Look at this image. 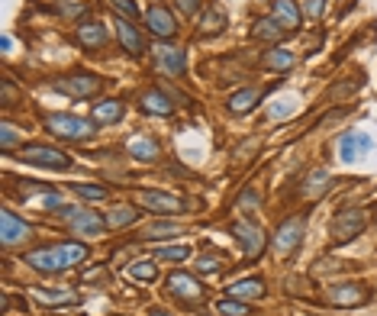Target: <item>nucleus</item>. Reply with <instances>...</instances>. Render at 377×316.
<instances>
[{
    "label": "nucleus",
    "mask_w": 377,
    "mask_h": 316,
    "mask_svg": "<svg viewBox=\"0 0 377 316\" xmlns=\"http://www.w3.org/2000/svg\"><path fill=\"white\" fill-rule=\"evenodd\" d=\"M87 258V245L84 242H62V245H46L26 255L29 268L42 271V274H62V271L75 268Z\"/></svg>",
    "instance_id": "1"
},
{
    "label": "nucleus",
    "mask_w": 377,
    "mask_h": 316,
    "mask_svg": "<svg viewBox=\"0 0 377 316\" xmlns=\"http://www.w3.org/2000/svg\"><path fill=\"white\" fill-rule=\"evenodd\" d=\"M46 130L52 136H58V139L84 142L94 136V123L81 120V116H71V113H52V116H46Z\"/></svg>",
    "instance_id": "2"
},
{
    "label": "nucleus",
    "mask_w": 377,
    "mask_h": 316,
    "mask_svg": "<svg viewBox=\"0 0 377 316\" xmlns=\"http://www.w3.org/2000/svg\"><path fill=\"white\" fill-rule=\"evenodd\" d=\"M365 213L361 210H342V213H335V220L329 223V236L335 245H345V242H351L355 236L365 229Z\"/></svg>",
    "instance_id": "3"
},
{
    "label": "nucleus",
    "mask_w": 377,
    "mask_h": 316,
    "mask_svg": "<svg viewBox=\"0 0 377 316\" xmlns=\"http://www.w3.org/2000/svg\"><path fill=\"white\" fill-rule=\"evenodd\" d=\"M19 158L26 165H39V168H55V171H65L71 165V158L65 155L62 149H48V146H26L19 149Z\"/></svg>",
    "instance_id": "4"
},
{
    "label": "nucleus",
    "mask_w": 377,
    "mask_h": 316,
    "mask_svg": "<svg viewBox=\"0 0 377 316\" xmlns=\"http://www.w3.org/2000/svg\"><path fill=\"white\" fill-rule=\"evenodd\" d=\"M303 229H306V216H291V220H284L277 226V233H274V252L277 255H291L303 239Z\"/></svg>",
    "instance_id": "5"
},
{
    "label": "nucleus",
    "mask_w": 377,
    "mask_h": 316,
    "mask_svg": "<svg viewBox=\"0 0 377 316\" xmlns=\"http://www.w3.org/2000/svg\"><path fill=\"white\" fill-rule=\"evenodd\" d=\"M58 94H68V97H94L97 91H100V78L94 75H68V78H58L55 84H52Z\"/></svg>",
    "instance_id": "6"
},
{
    "label": "nucleus",
    "mask_w": 377,
    "mask_h": 316,
    "mask_svg": "<svg viewBox=\"0 0 377 316\" xmlns=\"http://www.w3.org/2000/svg\"><path fill=\"white\" fill-rule=\"evenodd\" d=\"M58 213L71 223V229H75L77 236H100V229L107 226V220H100V216L91 213V210H71V207H62Z\"/></svg>",
    "instance_id": "7"
},
{
    "label": "nucleus",
    "mask_w": 377,
    "mask_h": 316,
    "mask_svg": "<svg viewBox=\"0 0 377 316\" xmlns=\"http://www.w3.org/2000/svg\"><path fill=\"white\" fill-rule=\"evenodd\" d=\"M371 297V290L358 281H345V284H332L329 288V300L335 307H358L365 300Z\"/></svg>",
    "instance_id": "8"
},
{
    "label": "nucleus",
    "mask_w": 377,
    "mask_h": 316,
    "mask_svg": "<svg viewBox=\"0 0 377 316\" xmlns=\"http://www.w3.org/2000/svg\"><path fill=\"white\" fill-rule=\"evenodd\" d=\"M232 236L242 242V252H246L248 258H258V255L264 252V233L255 223H248V220L232 223Z\"/></svg>",
    "instance_id": "9"
},
{
    "label": "nucleus",
    "mask_w": 377,
    "mask_h": 316,
    "mask_svg": "<svg viewBox=\"0 0 377 316\" xmlns=\"http://www.w3.org/2000/svg\"><path fill=\"white\" fill-rule=\"evenodd\" d=\"M139 204L149 207L151 213H181L184 200L174 194H161V191H139Z\"/></svg>",
    "instance_id": "10"
},
{
    "label": "nucleus",
    "mask_w": 377,
    "mask_h": 316,
    "mask_svg": "<svg viewBox=\"0 0 377 316\" xmlns=\"http://www.w3.org/2000/svg\"><path fill=\"white\" fill-rule=\"evenodd\" d=\"M371 149H374V139H371V136H365V132H345V136L339 139L342 161H355V158L368 155Z\"/></svg>",
    "instance_id": "11"
},
{
    "label": "nucleus",
    "mask_w": 377,
    "mask_h": 316,
    "mask_svg": "<svg viewBox=\"0 0 377 316\" xmlns=\"http://www.w3.org/2000/svg\"><path fill=\"white\" fill-rule=\"evenodd\" d=\"M168 288L174 297L187 300V304H197V300H203V288L197 284V278H190V274H184V271H174L168 278Z\"/></svg>",
    "instance_id": "12"
},
{
    "label": "nucleus",
    "mask_w": 377,
    "mask_h": 316,
    "mask_svg": "<svg viewBox=\"0 0 377 316\" xmlns=\"http://www.w3.org/2000/svg\"><path fill=\"white\" fill-rule=\"evenodd\" d=\"M0 239H3V245H17V242L29 239V226L17 220L10 210H3L0 213Z\"/></svg>",
    "instance_id": "13"
},
{
    "label": "nucleus",
    "mask_w": 377,
    "mask_h": 316,
    "mask_svg": "<svg viewBox=\"0 0 377 316\" xmlns=\"http://www.w3.org/2000/svg\"><path fill=\"white\" fill-rule=\"evenodd\" d=\"M145 23H149V29L158 39H171L178 33V23H174V17H171L165 7H151L149 13H145Z\"/></svg>",
    "instance_id": "14"
},
{
    "label": "nucleus",
    "mask_w": 377,
    "mask_h": 316,
    "mask_svg": "<svg viewBox=\"0 0 377 316\" xmlns=\"http://www.w3.org/2000/svg\"><path fill=\"white\" fill-rule=\"evenodd\" d=\"M139 103H142V110H145V113H155V116H171V110H174L171 97H165L158 87H151V91L142 94Z\"/></svg>",
    "instance_id": "15"
},
{
    "label": "nucleus",
    "mask_w": 377,
    "mask_h": 316,
    "mask_svg": "<svg viewBox=\"0 0 377 316\" xmlns=\"http://www.w3.org/2000/svg\"><path fill=\"white\" fill-rule=\"evenodd\" d=\"M329 184H332L329 171H326V168H316V171H310V175H306V181H303V187H300V194L306 197V200H316V197L326 194V187H329Z\"/></svg>",
    "instance_id": "16"
},
{
    "label": "nucleus",
    "mask_w": 377,
    "mask_h": 316,
    "mask_svg": "<svg viewBox=\"0 0 377 316\" xmlns=\"http://www.w3.org/2000/svg\"><path fill=\"white\" fill-rule=\"evenodd\" d=\"M229 297H236V300H261L264 297V281L258 278H242L236 281V284H229Z\"/></svg>",
    "instance_id": "17"
},
{
    "label": "nucleus",
    "mask_w": 377,
    "mask_h": 316,
    "mask_svg": "<svg viewBox=\"0 0 377 316\" xmlns=\"http://www.w3.org/2000/svg\"><path fill=\"white\" fill-rule=\"evenodd\" d=\"M116 36H120V42H123V49L126 52H129V55H142V36L139 33H136V26H132L129 19H116Z\"/></svg>",
    "instance_id": "18"
},
{
    "label": "nucleus",
    "mask_w": 377,
    "mask_h": 316,
    "mask_svg": "<svg viewBox=\"0 0 377 316\" xmlns=\"http://www.w3.org/2000/svg\"><path fill=\"white\" fill-rule=\"evenodd\" d=\"M274 19H277L284 29L293 33V29L300 26V10H297L293 0H274Z\"/></svg>",
    "instance_id": "19"
},
{
    "label": "nucleus",
    "mask_w": 377,
    "mask_h": 316,
    "mask_svg": "<svg viewBox=\"0 0 377 316\" xmlns=\"http://www.w3.org/2000/svg\"><path fill=\"white\" fill-rule=\"evenodd\" d=\"M158 65L165 68L168 75H181V71L187 68V58H184V52H181V49L161 46V49H158Z\"/></svg>",
    "instance_id": "20"
},
{
    "label": "nucleus",
    "mask_w": 377,
    "mask_h": 316,
    "mask_svg": "<svg viewBox=\"0 0 377 316\" xmlns=\"http://www.w3.org/2000/svg\"><path fill=\"white\" fill-rule=\"evenodd\" d=\"M126 107L120 100H100L94 107V123H100V126H107V123H120L123 120Z\"/></svg>",
    "instance_id": "21"
},
{
    "label": "nucleus",
    "mask_w": 377,
    "mask_h": 316,
    "mask_svg": "<svg viewBox=\"0 0 377 316\" xmlns=\"http://www.w3.org/2000/svg\"><path fill=\"white\" fill-rule=\"evenodd\" d=\"M77 39H81V46L87 49H100L107 42V29L100 23H81L77 26Z\"/></svg>",
    "instance_id": "22"
},
{
    "label": "nucleus",
    "mask_w": 377,
    "mask_h": 316,
    "mask_svg": "<svg viewBox=\"0 0 377 316\" xmlns=\"http://www.w3.org/2000/svg\"><path fill=\"white\" fill-rule=\"evenodd\" d=\"M284 33H287V29H284L274 17H271V19H255V23H252V36H255V39H268V42H277Z\"/></svg>",
    "instance_id": "23"
},
{
    "label": "nucleus",
    "mask_w": 377,
    "mask_h": 316,
    "mask_svg": "<svg viewBox=\"0 0 377 316\" xmlns=\"http://www.w3.org/2000/svg\"><path fill=\"white\" fill-rule=\"evenodd\" d=\"M258 100H261V94L255 91V87H246V91H239L229 97V110L232 113H248L252 107H258Z\"/></svg>",
    "instance_id": "24"
},
{
    "label": "nucleus",
    "mask_w": 377,
    "mask_h": 316,
    "mask_svg": "<svg viewBox=\"0 0 377 316\" xmlns=\"http://www.w3.org/2000/svg\"><path fill=\"white\" fill-rule=\"evenodd\" d=\"M264 68H271V71H291L293 55L287 49H271V52H264Z\"/></svg>",
    "instance_id": "25"
},
{
    "label": "nucleus",
    "mask_w": 377,
    "mask_h": 316,
    "mask_svg": "<svg viewBox=\"0 0 377 316\" xmlns=\"http://www.w3.org/2000/svg\"><path fill=\"white\" fill-rule=\"evenodd\" d=\"M139 220V210H132V207H116L113 213L107 216V226H113V229H123V226H132Z\"/></svg>",
    "instance_id": "26"
},
{
    "label": "nucleus",
    "mask_w": 377,
    "mask_h": 316,
    "mask_svg": "<svg viewBox=\"0 0 377 316\" xmlns=\"http://www.w3.org/2000/svg\"><path fill=\"white\" fill-rule=\"evenodd\" d=\"M129 155L139 158V161H151V158H158V146L151 139H136L129 142Z\"/></svg>",
    "instance_id": "27"
},
{
    "label": "nucleus",
    "mask_w": 377,
    "mask_h": 316,
    "mask_svg": "<svg viewBox=\"0 0 377 316\" xmlns=\"http://www.w3.org/2000/svg\"><path fill=\"white\" fill-rule=\"evenodd\" d=\"M217 313L223 316H252V310H248L246 300H236V297H226L217 304Z\"/></svg>",
    "instance_id": "28"
},
{
    "label": "nucleus",
    "mask_w": 377,
    "mask_h": 316,
    "mask_svg": "<svg viewBox=\"0 0 377 316\" xmlns=\"http://www.w3.org/2000/svg\"><path fill=\"white\" fill-rule=\"evenodd\" d=\"M36 300H42V304H71V300H75V290H42V288H36Z\"/></svg>",
    "instance_id": "29"
},
{
    "label": "nucleus",
    "mask_w": 377,
    "mask_h": 316,
    "mask_svg": "<svg viewBox=\"0 0 377 316\" xmlns=\"http://www.w3.org/2000/svg\"><path fill=\"white\" fill-rule=\"evenodd\" d=\"M190 255L187 245H171V249H155V261H184Z\"/></svg>",
    "instance_id": "30"
},
{
    "label": "nucleus",
    "mask_w": 377,
    "mask_h": 316,
    "mask_svg": "<svg viewBox=\"0 0 377 316\" xmlns=\"http://www.w3.org/2000/svg\"><path fill=\"white\" fill-rule=\"evenodd\" d=\"M223 26H226V17H223V13H217V10H207V13H203V19H200V29H203V33H219Z\"/></svg>",
    "instance_id": "31"
},
{
    "label": "nucleus",
    "mask_w": 377,
    "mask_h": 316,
    "mask_svg": "<svg viewBox=\"0 0 377 316\" xmlns=\"http://www.w3.org/2000/svg\"><path fill=\"white\" fill-rule=\"evenodd\" d=\"M165 236H178V226L174 223H151L145 233H142V239H165Z\"/></svg>",
    "instance_id": "32"
},
{
    "label": "nucleus",
    "mask_w": 377,
    "mask_h": 316,
    "mask_svg": "<svg viewBox=\"0 0 377 316\" xmlns=\"http://www.w3.org/2000/svg\"><path fill=\"white\" fill-rule=\"evenodd\" d=\"M129 274L132 278H139V281H155L158 278V268H155L151 261H136V265L129 268Z\"/></svg>",
    "instance_id": "33"
},
{
    "label": "nucleus",
    "mask_w": 377,
    "mask_h": 316,
    "mask_svg": "<svg viewBox=\"0 0 377 316\" xmlns=\"http://www.w3.org/2000/svg\"><path fill=\"white\" fill-rule=\"evenodd\" d=\"M75 194L84 197V200H104L107 187H100V184H75Z\"/></svg>",
    "instance_id": "34"
},
{
    "label": "nucleus",
    "mask_w": 377,
    "mask_h": 316,
    "mask_svg": "<svg viewBox=\"0 0 377 316\" xmlns=\"http://www.w3.org/2000/svg\"><path fill=\"white\" fill-rule=\"evenodd\" d=\"M0 132H3V136H0V146H3V152H10L19 142L17 126H13V123H3V126H0Z\"/></svg>",
    "instance_id": "35"
},
{
    "label": "nucleus",
    "mask_w": 377,
    "mask_h": 316,
    "mask_svg": "<svg viewBox=\"0 0 377 316\" xmlns=\"http://www.w3.org/2000/svg\"><path fill=\"white\" fill-rule=\"evenodd\" d=\"M84 13H87L84 3H71V0L62 3V17H68V19H71V17H84Z\"/></svg>",
    "instance_id": "36"
},
{
    "label": "nucleus",
    "mask_w": 377,
    "mask_h": 316,
    "mask_svg": "<svg viewBox=\"0 0 377 316\" xmlns=\"http://www.w3.org/2000/svg\"><path fill=\"white\" fill-rule=\"evenodd\" d=\"M113 7L120 10V13H126V19H132L136 13H139V7H136V0H113Z\"/></svg>",
    "instance_id": "37"
},
{
    "label": "nucleus",
    "mask_w": 377,
    "mask_h": 316,
    "mask_svg": "<svg viewBox=\"0 0 377 316\" xmlns=\"http://www.w3.org/2000/svg\"><path fill=\"white\" fill-rule=\"evenodd\" d=\"M17 87H13V81H3V107H13L17 103Z\"/></svg>",
    "instance_id": "38"
},
{
    "label": "nucleus",
    "mask_w": 377,
    "mask_h": 316,
    "mask_svg": "<svg viewBox=\"0 0 377 316\" xmlns=\"http://www.w3.org/2000/svg\"><path fill=\"white\" fill-rule=\"evenodd\" d=\"M258 207L261 204V194H258V191H246V194H242V200H239V210H246V207Z\"/></svg>",
    "instance_id": "39"
},
{
    "label": "nucleus",
    "mask_w": 377,
    "mask_h": 316,
    "mask_svg": "<svg viewBox=\"0 0 377 316\" xmlns=\"http://www.w3.org/2000/svg\"><path fill=\"white\" fill-rule=\"evenodd\" d=\"M197 268H200V271H217V268H219V258H217V255H207V258L197 261Z\"/></svg>",
    "instance_id": "40"
},
{
    "label": "nucleus",
    "mask_w": 377,
    "mask_h": 316,
    "mask_svg": "<svg viewBox=\"0 0 377 316\" xmlns=\"http://www.w3.org/2000/svg\"><path fill=\"white\" fill-rule=\"evenodd\" d=\"M322 3H326V0H306V13H310V17H322Z\"/></svg>",
    "instance_id": "41"
},
{
    "label": "nucleus",
    "mask_w": 377,
    "mask_h": 316,
    "mask_svg": "<svg viewBox=\"0 0 377 316\" xmlns=\"http://www.w3.org/2000/svg\"><path fill=\"white\" fill-rule=\"evenodd\" d=\"M178 7H181V13H197L200 0H178Z\"/></svg>",
    "instance_id": "42"
},
{
    "label": "nucleus",
    "mask_w": 377,
    "mask_h": 316,
    "mask_svg": "<svg viewBox=\"0 0 377 316\" xmlns=\"http://www.w3.org/2000/svg\"><path fill=\"white\" fill-rule=\"evenodd\" d=\"M84 281H107V271L104 268H91L84 274Z\"/></svg>",
    "instance_id": "43"
},
{
    "label": "nucleus",
    "mask_w": 377,
    "mask_h": 316,
    "mask_svg": "<svg viewBox=\"0 0 377 316\" xmlns=\"http://www.w3.org/2000/svg\"><path fill=\"white\" fill-rule=\"evenodd\" d=\"M151 316H168V313H151Z\"/></svg>",
    "instance_id": "44"
}]
</instances>
